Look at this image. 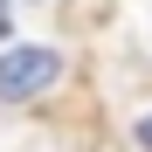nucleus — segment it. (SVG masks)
Returning a JSON list of instances; mask_svg holds the SVG:
<instances>
[{
  "label": "nucleus",
  "instance_id": "1",
  "mask_svg": "<svg viewBox=\"0 0 152 152\" xmlns=\"http://www.w3.org/2000/svg\"><path fill=\"white\" fill-rule=\"evenodd\" d=\"M62 83V48H0V104H35Z\"/></svg>",
  "mask_w": 152,
  "mask_h": 152
},
{
  "label": "nucleus",
  "instance_id": "2",
  "mask_svg": "<svg viewBox=\"0 0 152 152\" xmlns=\"http://www.w3.org/2000/svg\"><path fill=\"white\" fill-rule=\"evenodd\" d=\"M138 152H152V118H138Z\"/></svg>",
  "mask_w": 152,
  "mask_h": 152
},
{
  "label": "nucleus",
  "instance_id": "3",
  "mask_svg": "<svg viewBox=\"0 0 152 152\" xmlns=\"http://www.w3.org/2000/svg\"><path fill=\"white\" fill-rule=\"evenodd\" d=\"M7 28H14V14H7V0H0V48H7Z\"/></svg>",
  "mask_w": 152,
  "mask_h": 152
}]
</instances>
